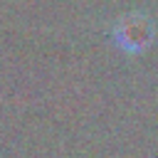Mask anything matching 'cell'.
I'll use <instances>...</instances> for the list:
<instances>
[{
    "label": "cell",
    "mask_w": 158,
    "mask_h": 158,
    "mask_svg": "<svg viewBox=\"0 0 158 158\" xmlns=\"http://www.w3.org/2000/svg\"><path fill=\"white\" fill-rule=\"evenodd\" d=\"M156 37L153 20L146 12H128L118 17L111 27V40L123 54H141L151 47Z\"/></svg>",
    "instance_id": "obj_1"
}]
</instances>
